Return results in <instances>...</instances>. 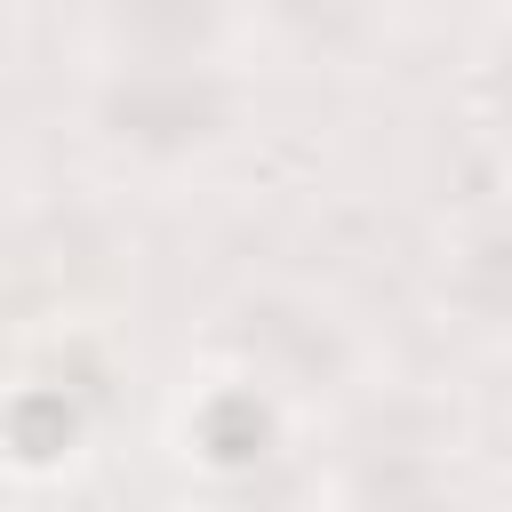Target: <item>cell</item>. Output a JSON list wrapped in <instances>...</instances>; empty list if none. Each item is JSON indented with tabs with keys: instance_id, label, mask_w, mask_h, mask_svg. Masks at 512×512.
Wrapping results in <instances>:
<instances>
[{
	"instance_id": "cell-1",
	"label": "cell",
	"mask_w": 512,
	"mask_h": 512,
	"mask_svg": "<svg viewBox=\"0 0 512 512\" xmlns=\"http://www.w3.org/2000/svg\"><path fill=\"white\" fill-rule=\"evenodd\" d=\"M96 128L136 160H192L232 128V88L208 64H120L96 96Z\"/></svg>"
},
{
	"instance_id": "cell-4",
	"label": "cell",
	"mask_w": 512,
	"mask_h": 512,
	"mask_svg": "<svg viewBox=\"0 0 512 512\" xmlns=\"http://www.w3.org/2000/svg\"><path fill=\"white\" fill-rule=\"evenodd\" d=\"M456 304L480 312V320H496V328H512V216H496V224H480L464 240V256H456Z\"/></svg>"
},
{
	"instance_id": "cell-2",
	"label": "cell",
	"mask_w": 512,
	"mask_h": 512,
	"mask_svg": "<svg viewBox=\"0 0 512 512\" xmlns=\"http://www.w3.org/2000/svg\"><path fill=\"white\" fill-rule=\"evenodd\" d=\"M104 24L128 48V64H208L224 0H104Z\"/></svg>"
},
{
	"instance_id": "cell-3",
	"label": "cell",
	"mask_w": 512,
	"mask_h": 512,
	"mask_svg": "<svg viewBox=\"0 0 512 512\" xmlns=\"http://www.w3.org/2000/svg\"><path fill=\"white\" fill-rule=\"evenodd\" d=\"M192 440H200V456H208V464H224V472L264 464V456H272V400H264L256 384H224V392L200 408Z\"/></svg>"
}]
</instances>
